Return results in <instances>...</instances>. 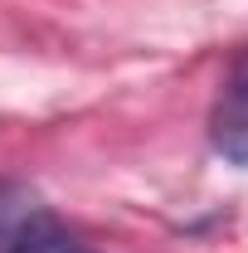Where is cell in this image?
<instances>
[{
    "mask_svg": "<svg viewBox=\"0 0 248 253\" xmlns=\"http://www.w3.org/2000/svg\"><path fill=\"white\" fill-rule=\"evenodd\" d=\"M209 131H214V146L229 161L248 166V54L239 59L234 78H229V88H224V97H219Z\"/></svg>",
    "mask_w": 248,
    "mask_h": 253,
    "instance_id": "6da1fadb",
    "label": "cell"
},
{
    "mask_svg": "<svg viewBox=\"0 0 248 253\" xmlns=\"http://www.w3.org/2000/svg\"><path fill=\"white\" fill-rule=\"evenodd\" d=\"M5 253H97L93 244H83L68 224H59L54 214H30L10 234Z\"/></svg>",
    "mask_w": 248,
    "mask_h": 253,
    "instance_id": "7a4b0ae2",
    "label": "cell"
}]
</instances>
